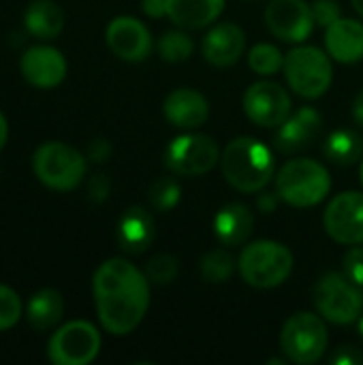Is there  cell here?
Instances as JSON below:
<instances>
[{"label": "cell", "instance_id": "8", "mask_svg": "<svg viewBox=\"0 0 363 365\" xmlns=\"http://www.w3.org/2000/svg\"><path fill=\"white\" fill-rule=\"evenodd\" d=\"M312 302L317 312L334 325H351L363 312V291L344 274H323L315 289Z\"/></svg>", "mask_w": 363, "mask_h": 365}, {"label": "cell", "instance_id": "24", "mask_svg": "<svg viewBox=\"0 0 363 365\" xmlns=\"http://www.w3.org/2000/svg\"><path fill=\"white\" fill-rule=\"evenodd\" d=\"M64 314V299L58 291L53 289H43L39 293H34L28 302V323L32 329L36 331H47L51 327H56L60 323Z\"/></svg>", "mask_w": 363, "mask_h": 365}, {"label": "cell", "instance_id": "17", "mask_svg": "<svg viewBox=\"0 0 363 365\" xmlns=\"http://www.w3.org/2000/svg\"><path fill=\"white\" fill-rule=\"evenodd\" d=\"M244 49H246V34L233 21H223L212 26L201 41L203 58L218 68L233 66L242 58Z\"/></svg>", "mask_w": 363, "mask_h": 365}, {"label": "cell", "instance_id": "37", "mask_svg": "<svg viewBox=\"0 0 363 365\" xmlns=\"http://www.w3.org/2000/svg\"><path fill=\"white\" fill-rule=\"evenodd\" d=\"M282 199H280V195L274 190V192H270V190H259V197H257V210L261 212V214H272V212H276L278 210V203H280Z\"/></svg>", "mask_w": 363, "mask_h": 365}, {"label": "cell", "instance_id": "21", "mask_svg": "<svg viewBox=\"0 0 363 365\" xmlns=\"http://www.w3.org/2000/svg\"><path fill=\"white\" fill-rule=\"evenodd\" d=\"M255 229V216L244 203H227L214 216V233L223 246H242Z\"/></svg>", "mask_w": 363, "mask_h": 365}, {"label": "cell", "instance_id": "16", "mask_svg": "<svg viewBox=\"0 0 363 365\" xmlns=\"http://www.w3.org/2000/svg\"><path fill=\"white\" fill-rule=\"evenodd\" d=\"M19 68L28 83H32L34 88H43V90L60 86L66 77L64 56L49 45H36L24 51Z\"/></svg>", "mask_w": 363, "mask_h": 365}, {"label": "cell", "instance_id": "20", "mask_svg": "<svg viewBox=\"0 0 363 365\" xmlns=\"http://www.w3.org/2000/svg\"><path fill=\"white\" fill-rule=\"evenodd\" d=\"M325 49L329 58L342 64H355L363 58V24L340 17L325 28Z\"/></svg>", "mask_w": 363, "mask_h": 365}, {"label": "cell", "instance_id": "22", "mask_svg": "<svg viewBox=\"0 0 363 365\" xmlns=\"http://www.w3.org/2000/svg\"><path fill=\"white\" fill-rule=\"evenodd\" d=\"M225 9V0H167V17L184 30H201L214 24Z\"/></svg>", "mask_w": 363, "mask_h": 365}, {"label": "cell", "instance_id": "3", "mask_svg": "<svg viewBox=\"0 0 363 365\" xmlns=\"http://www.w3.org/2000/svg\"><path fill=\"white\" fill-rule=\"evenodd\" d=\"M332 190V175L325 165L312 158H293L276 173V192L291 207H315Z\"/></svg>", "mask_w": 363, "mask_h": 365}, {"label": "cell", "instance_id": "33", "mask_svg": "<svg viewBox=\"0 0 363 365\" xmlns=\"http://www.w3.org/2000/svg\"><path fill=\"white\" fill-rule=\"evenodd\" d=\"M312 15H315L317 26L327 28L342 17V11H340V4L336 0H317L312 4Z\"/></svg>", "mask_w": 363, "mask_h": 365}, {"label": "cell", "instance_id": "4", "mask_svg": "<svg viewBox=\"0 0 363 365\" xmlns=\"http://www.w3.org/2000/svg\"><path fill=\"white\" fill-rule=\"evenodd\" d=\"M293 252L285 244L272 240L246 244L237 259V269L244 282L255 289H276L285 284L293 272Z\"/></svg>", "mask_w": 363, "mask_h": 365}, {"label": "cell", "instance_id": "31", "mask_svg": "<svg viewBox=\"0 0 363 365\" xmlns=\"http://www.w3.org/2000/svg\"><path fill=\"white\" fill-rule=\"evenodd\" d=\"M21 317V299L11 289L0 284V331L11 329Z\"/></svg>", "mask_w": 363, "mask_h": 365}, {"label": "cell", "instance_id": "14", "mask_svg": "<svg viewBox=\"0 0 363 365\" xmlns=\"http://www.w3.org/2000/svg\"><path fill=\"white\" fill-rule=\"evenodd\" d=\"M107 47L124 62H143L154 47L150 30L135 17L122 15L109 21L105 30Z\"/></svg>", "mask_w": 363, "mask_h": 365}, {"label": "cell", "instance_id": "25", "mask_svg": "<svg viewBox=\"0 0 363 365\" xmlns=\"http://www.w3.org/2000/svg\"><path fill=\"white\" fill-rule=\"evenodd\" d=\"M323 154L338 167H351L363 158V137L355 128H336L327 135Z\"/></svg>", "mask_w": 363, "mask_h": 365}, {"label": "cell", "instance_id": "43", "mask_svg": "<svg viewBox=\"0 0 363 365\" xmlns=\"http://www.w3.org/2000/svg\"><path fill=\"white\" fill-rule=\"evenodd\" d=\"M359 180H362V186H363V158H362V167H359Z\"/></svg>", "mask_w": 363, "mask_h": 365}, {"label": "cell", "instance_id": "11", "mask_svg": "<svg viewBox=\"0 0 363 365\" xmlns=\"http://www.w3.org/2000/svg\"><path fill=\"white\" fill-rule=\"evenodd\" d=\"M327 235L344 246L363 244V195L347 190L336 195L323 214Z\"/></svg>", "mask_w": 363, "mask_h": 365}, {"label": "cell", "instance_id": "13", "mask_svg": "<svg viewBox=\"0 0 363 365\" xmlns=\"http://www.w3.org/2000/svg\"><path fill=\"white\" fill-rule=\"evenodd\" d=\"M265 24L285 43H304L317 26L306 0H272L265 9Z\"/></svg>", "mask_w": 363, "mask_h": 365}, {"label": "cell", "instance_id": "1", "mask_svg": "<svg viewBox=\"0 0 363 365\" xmlns=\"http://www.w3.org/2000/svg\"><path fill=\"white\" fill-rule=\"evenodd\" d=\"M96 314L111 336L135 331L150 308V280L126 259H107L92 280Z\"/></svg>", "mask_w": 363, "mask_h": 365}, {"label": "cell", "instance_id": "28", "mask_svg": "<svg viewBox=\"0 0 363 365\" xmlns=\"http://www.w3.org/2000/svg\"><path fill=\"white\" fill-rule=\"evenodd\" d=\"M180 199H182V188H180V182L173 175H163V178H158V180H154L150 184L148 201H150L152 210L171 212L173 207H178Z\"/></svg>", "mask_w": 363, "mask_h": 365}, {"label": "cell", "instance_id": "42", "mask_svg": "<svg viewBox=\"0 0 363 365\" xmlns=\"http://www.w3.org/2000/svg\"><path fill=\"white\" fill-rule=\"evenodd\" d=\"M357 329H359V336H362L363 340V314L357 319Z\"/></svg>", "mask_w": 363, "mask_h": 365}, {"label": "cell", "instance_id": "6", "mask_svg": "<svg viewBox=\"0 0 363 365\" xmlns=\"http://www.w3.org/2000/svg\"><path fill=\"white\" fill-rule=\"evenodd\" d=\"M32 167L39 182L47 188L73 190L83 180L88 163L86 156L73 145L62 141H47L34 152Z\"/></svg>", "mask_w": 363, "mask_h": 365}, {"label": "cell", "instance_id": "35", "mask_svg": "<svg viewBox=\"0 0 363 365\" xmlns=\"http://www.w3.org/2000/svg\"><path fill=\"white\" fill-rule=\"evenodd\" d=\"M332 365H362L363 364V351L355 344H344L338 346L334 351V355L329 357Z\"/></svg>", "mask_w": 363, "mask_h": 365}, {"label": "cell", "instance_id": "32", "mask_svg": "<svg viewBox=\"0 0 363 365\" xmlns=\"http://www.w3.org/2000/svg\"><path fill=\"white\" fill-rule=\"evenodd\" d=\"M342 274L355 282L357 287H363V246L357 244L351 250H347V255L342 257Z\"/></svg>", "mask_w": 363, "mask_h": 365}, {"label": "cell", "instance_id": "27", "mask_svg": "<svg viewBox=\"0 0 363 365\" xmlns=\"http://www.w3.org/2000/svg\"><path fill=\"white\" fill-rule=\"evenodd\" d=\"M156 49H158V56L165 62L178 64V62H186L193 56L195 43H193V38L182 28V30H169V32H165L156 41Z\"/></svg>", "mask_w": 363, "mask_h": 365}, {"label": "cell", "instance_id": "7", "mask_svg": "<svg viewBox=\"0 0 363 365\" xmlns=\"http://www.w3.org/2000/svg\"><path fill=\"white\" fill-rule=\"evenodd\" d=\"M329 344L323 317L312 312H295L287 319L280 331V351L287 361L312 365L325 357Z\"/></svg>", "mask_w": 363, "mask_h": 365}, {"label": "cell", "instance_id": "2", "mask_svg": "<svg viewBox=\"0 0 363 365\" xmlns=\"http://www.w3.org/2000/svg\"><path fill=\"white\" fill-rule=\"evenodd\" d=\"M220 169L225 180L240 192L263 190L274 173L276 160L270 145L255 137H237L220 152Z\"/></svg>", "mask_w": 363, "mask_h": 365}, {"label": "cell", "instance_id": "15", "mask_svg": "<svg viewBox=\"0 0 363 365\" xmlns=\"http://www.w3.org/2000/svg\"><path fill=\"white\" fill-rule=\"evenodd\" d=\"M323 130V118L315 107H300L295 113L276 126L274 148L280 154H297L308 150Z\"/></svg>", "mask_w": 363, "mask_h": 365}, {"label": "cell", "instance_id": "41", "mask_svg": "<svg viewBox=\"0 0 363 365\" xmlns=\"http://www.w3.org/2000/svg\"><path fill=\"white\" fill-rule=\"evenodd\" d=\"M351 2H353L355 11H357V13H359V15L363 17V0H351Z\"/></svg>", "mask_w": 363, "mask_h": 365}, {"label": "cell", "instance_id": "10", "mask_svg": "<svg viewBox=\"0 0 363 365\" xmlns=\"http://www.w3.org/2000/svg\"><path fill=\"white\" fill-rule=\"evenodd\" d=\"M101 351V334L88 321L62 325L49 340L47 357L56 365H88Z\"/></svg>", "mask_w": 363, "mask_h": 365}, {"label": "cell", "instance_id": "38", "mask_svg": "<svg viewBox=\"0 0 363 365\" xmlns=\"http://www.w3.org/2000/svg\"><path fill=\"white\" fill-rule=\"evenodd\" d=\"M141 9L148 17L158 19L167 15V0H141Z\"/></svg>", "mask_w": 363, "mask_h": 365}, {"label": "cell", "instance_id": "12", "mask_svg": "<svg viewBox=\"0 0 363 365\" xmlns=\"http://www.w3.org/2000/svg\"><path fill=\"white\" fill-rule=\"evenodd\" d=\"M244 113L250 122L263 128L280 126L291 113V96L276 81H257L252 83L242 98Z\"/></svg>", "mask_w": 363, "mask_h": 365}, {"label": "cell", "instance_id": "36", "mask_svg": "<svg viewBox=\"0 0 363 365\" xmlns=\"http://www.w3.org/2000/svg\"><path fill=\"white\" fill-rule=\"evenodd\" d=\"M109 156H111V143L107 139L98 137V139L90 141V145H88V158L92 163H107Z\"/></svg>", "mask_w": 363, "mask_h": 365}, {"label": "cell", "instance_id": "23", "mask_svg": "<svg viewBox=\"0 0 363 365\" xmlns=\"http://www.w3.org/2000/svg\"><path fill=\"white\" fill-rule=\"evenodd\" d=\"M24 26L36 38H56L64 28V13L53 0H34L24 13Z\"/></svg>", "mask_w": 363, "mask_h": 365}, {"label": "cell", "instance_id": "40", "mask_svg": "<svg viewBox=\"0 0 363 365\" xmlns=\"http://www.w3.org/2000/svg\"><path fill=\"white\" fill-rule=\"evenodd\" d=\"M6 137H9V126H6L4 115L0 113V150H2V148H4V143H6Z\"/></svg>", "mask_w": 363, "mask_h": 365}, {"label": "cell", "instance_id": "39", "mask_svg": "<svg viewBox=\"0 0 363 365\" xmlns=\"http://www.w3.org/2000/svg\"><path fill=\"white\" fill-rule=\"evenodd\" d=\"M353 120L357 126L363 128V90L355 96V103H353Z\"/></svg>", "mask_w": 363, "mask_h": 365}, {"label": "cell", "instance_id": "29", "mask_svg": "<svg viewBox=\"0 0 363 365\" xmlns=\"http://www.w3.org/2000/svg\"><path fill=\"white\" fill-rule=\"evenodd\" d=\"M248 66L257 73V75H274L278 71H282L285 66V56L282 51L272 45V43H257L250 51H248Z\"/></svg>", "mask_w": 363, "mask_h": 365}, {"label": "cell", "instance_id": "9", "mask_svg": "<svg viewBox=\"0 0 363 365\" xmlns=\"http://www.w3.org/2000/svg\"><path fill=\"white\" fill-rule=\"evenodd\" d=\"M220 163V150L214 137L203 133H184L169 141L165 165L171 173L184 178H199Z\"/></svg>", "mask_w": 363, "mask_h": 365}, {"label": "cell", "instance_id": "5", "mask_svg": "<svg viewBox=\"0 0 363 365\" xmlns=\"http://www.w3.org/2000/svg\"><path fill=\"white\" fill-rule=\"evenodd\" d=\"M285 79L289 88L302 98H321L334 79V66L329 53L315 45L293 47L285 56Z\"/></svg>", "mask_w": 363, "mask_h": 365}, {"label": "cell", "instance_id": "18", "mask_svg": "<svg viewBox=\"0 0 363 365\" xmlns=\"http://www.w3.org/2000/svg\"><path fill=\"white\" fill-rule=\"evenodd\" d=\"M167 122L180 130H195L210 118V101L193 88H178L167 94L163 103Z\"/></svg>", "mask_w": 363, "mask_h": 365}, {"label": "cell", "instance_id": "19", "mask_svg": "<svg viewBox=\"0 0 363 365\" xmlns=\"http://www.w3.org/2000/svg\"><path fill=\"white\" fill-rule=\"evenodd\" d=\"M156 240V225L145 207L133 205L118 220V244L128 255H143Z\"/></svg>", "mask_w": 363, "mask_h": 365}, {"label": "cell", "instance_id": "26", "mask_svg": "<svg viewBox=\"0 0 363 365\" xmlns=\"http://www.w3.org/2000/svg\"><path fill=\"white\" fill-rule=\"evenodd\" d=\"M237 261L233 259V255L225 248H214L208 255H203L201 263H199V272L201 278L210 284H223L229 282L235 274Z\"/></svg>", "mask_w": 363, "mask_h": 365}, {"label": "cell", "instance_id": "30", "mask_svg": "<svg viewBox=\"0 0 363 365\" xmlns=\"http://www.w3.org/2000/svg\"><path fill=\"white\" fill-rule=\"evenodd\" d=\"M145 278L150 280V284H156V287H167L171 284L178 274H180V263L175 257L171 255H156L152 257L148 263H145V269H143Z\"/></svg>", "mask_w": 363, "mask_h": 365}, {"label": "cell", "instance_id": "34", "mask_svg": "<svg viewBox=\"0 0 363 365\" xmlns=\"http://www.w3.org/2000/svg\"><path fill=\"white\" fill-rule=\"evenodd\" d=\"M109 192H111V180L105 173H96V175L90 178V182H88V199L92 203L107 201Z\"/></svg>", "mask_w": 363, "mask_h": 365}]
</instances>
